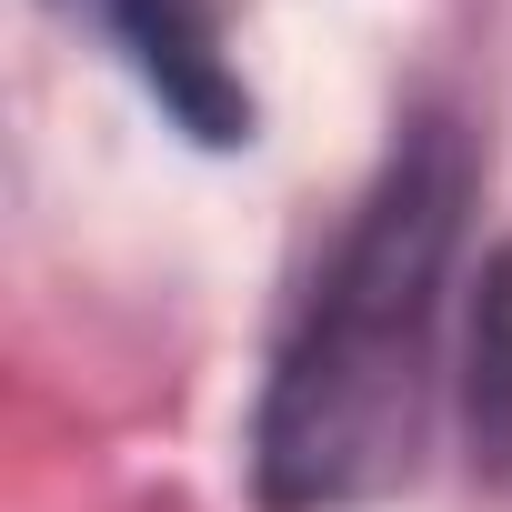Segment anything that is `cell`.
I'll use <instances>...</instances> for the list:
<instances>
[{
    "mask_svg": "<svg viewBox=\"0 0 512 512\" xmlns=\"http://www.w3.org/2000/svg\"><path fill=\"white\" fill-rule=\"evenodd\" d=\"M101 31L121 41V61L141 71V91L201 141V151H231L251 141V91L231 71V41H221V0H91Z\"/></svg>",
    "mask_w": 512,
    "mask_h": 512,
    "instance_id": "2",
    "label": "cell"
},
{
    "mask_svg": "<svg viewBox=\"0 0 512 512\" xmlns=\"http://www.w3.org/2000/svg\"><path fill=\"white\" fill-rule=\"evenodd\" d=\"M462 221V151L422 131L382 191L362 201L352 241L312 282V312L272 372L262 402V492L282 512L372 502L412 472L422 392H432V322H442V262Z\"/></svg>",
    "mask_w": 512,
    "mask_h": 512,
    "instance_id": "1",
    "label": "cell"
}]
</instances>
